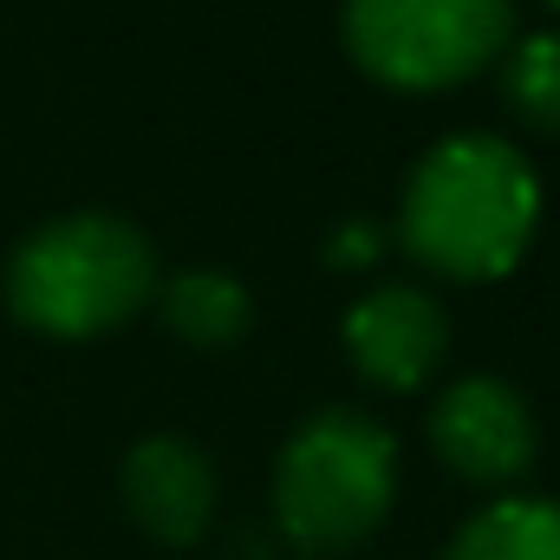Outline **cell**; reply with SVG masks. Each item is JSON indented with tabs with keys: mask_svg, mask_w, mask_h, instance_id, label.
Segmentation results:
<instances>
[{
	"mask_svg": "<svg viewBox=\"0 0 560 560\" xmlns=\"http://www.w3.org/2000/svg\"><path fill=\"white\" fill-rule=\"evenodd\" d=\"M541 189L515 143L443 138L405 183V248L450 280H502L535 242Z\"/></svg>",
	"mask_w": 560,
	"mask_h": 560,
	"instance_id": "obj_1",
	"label": "cell"
},
{
	"mask_svg": "<svg viewBox=\"0 0 560 560\" xmlns=\"http://www.w3.org/2000/svg\"><path fill=\"white\" fill-rule=\"evenodd\" d=\"M156 293V255L125 215H59L7 261V306L46 339H98Z\"/></svg>",
	"mask_w": 560,
	"mask_h": 560,
	"instance_id": "obj_2",
	"label": "cell"
},
{
	"mask_svg": "<svg viewBox=\"0 0 560 560\" xmlns=\"http://www.w3.org/2000/svg\"><path fill=\"white\" fill-rule=\"evenodd\" d=\"M398 495V443L365 411L306 418L275 463V515L300 555H332L365 541Z\"/></svg>",
	"mask_w": 560,
	"mask_h": 560,
	"instance_id": "obj_3",
	"label": "cell"
},
{
	"mask_svg": "<svg viewBox=\"0 0 560 560\" xmlns=\"http://www.w3.org/2000/svg\"><path fill=\"white\" fill-rule=\"evenodd\" d=\"M515 26L509 0H346L352 59L398 92H443L482 72Z\"/></svg>",
	"mask_w": 560,
	"mask_h": 560,
	"instance_id": "obj_4",
	"label": "cell"
},
{
	"mask_svg": "<svg viewBox=\"0 0 560 560\" xmlns=\"http://www.w3.org/2000/svg\"><path fill=\"white\" fill-rule=\"evenodd\" d=\"M430 450L482 482V489H502V482H522L535 469V418L522 405V392L509 378H456L436 411H430Z\"/></svg>",
	"mask_w": 560,
	"mask_h": 560,
	"instance_id": "obj_5",
	"label": "cell"
},
{
	"mask_svg": "<svg viewBox=\"0 0 560 560\" xmlns=\"http://www.w3.org/2000/svg\"><path fill=\"white\" fill-rule=\"evenodd\" d=\"M443 346H450L443 306L423 287H405V280H385V287L359 293L352 313H346V352L385 392H418L436 372Z\"/></svg>",
	"mask_w": 560,
	"mask_h": 560,
	"instance_id": "obj_6",
	"label": "cell"
},
{
	"mask_svg": "<svg viewBox=\"0 0 560 560\" xmlns=\"http://www.w3.org/2000/svg\"><path fill=\"white\" fill-rule=\"evenodd\" d=\"M125 509L150 541L189 548L215 515V469L189 436H143L125 456Z\"/></svg>",
	"mask_w": 560,
	"mask_h": 560,
	"instance_id": "obj_7",
	"label": "cell"
},
{
	"mask_svg": "<svg viewBox=\"0 0 560 560\" xmlns=\"http://www.w3.org/2000/svg\"><path fill=\"white\" fill-rule=\"evenodd\" d=\"M156 313L189 346H235L255 326L248 287L235 275H222V268H183V275L156 280Z\"/></svg>",
	"mask_w": 560,
	"mask_h": 560,
	"instance_id": "obj_8",
	"label": "cell"
},
{
	"mask_svg": "<svg viewBox=\"0 0 560 560\" xmlns=\"http://www.w3.org/2000/svg\"><path fill=\"white\" fill-rule=\"evenodd\" d=\"M443 560H560V502H489L463 522Z\"/></svg>",
	"mask_w": 560,
	"mask_h": 560,
	"instance_id": "obj_9",
	"label": "cell"
},
{
	"mask_svg": "<svg viewBox=\"0 0 560 560\" xmlns=\"http://www.w3.org/2000/svg\"><path fill=\"white\" fill-rule=\"evenodd\" d=\"M502 98L528 131L560 138V33H535L515 46V59L502 72Z\"/></svg>",
	"mask_w": 560,
	"mask_h": 560,
	"instance_id": "obj_10",
	"label": "cell"
},
{
	"mask_svg": "<svg viewBox=\"0 0 560 560\" xmlns=\"http://www.w3.org/2000/svg\"><path fill=\"white\" fill-rule=\"evenodd\" d=\"M378 229L372 222H346V229H332V242H326V255H332V268H365L372 255H378Z\"/></svg>",
	"mask_w": 560,
	"mask_h": 560,
	"instance_id": "obj_11",
	"label": "cell"
},
{
	"mask_svg": "<svg viewBox=\"0 0 560 560\" xmlns=\"http://www.w3.org/2000/svg\"><path fill=\"white\" fill-rule=\"evenodd\" d=\"M548 7H560V0H548Z\"/></svg>",
	"mask_w": 560,
	"mask_h": 560,
	"instance_id": "obj_12",
	"label": "cell"
}]
</instances>
